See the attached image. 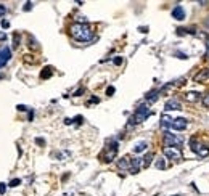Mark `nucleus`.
Segmentation results:
<instances>
[{
    "label": "nucleus",
    "instance_id": "nucleus-1",
    "mask_svg": "<svg viewBox=\"0 0 209 196\" xmlns=\"http://www.w3.org/2000/svg\"><path fill=\"white\" fill-rule=\"evenodd\" d=\"M69 34L72 35V39L77 42H89L93 37V31L89 24H81V23H74L69 27Z\"/></svg>",
    "mask_w": 209,
    "mask_h": 196
},
{
    "label": "nucleus",
    "instance_id": "nucleus-2",
    "mask_svg": "<svg viewBox=\"0 0 209 196\" xmlns=\"http://www.w3.org/2000/svg\"><path fill=\"white\" fill-rule=\"evenodd\" d=\"M148 116H151L150 108H148L146 105H140V106L135 109L134 116L129 119V127H130V125H135V124H140V122H143V121H146Z\"/></svg>",
    "mask_w": 209,
    "mask_h": 196
},
{
    "label": "nucleus",
    "instance_id": "nucleus-3",
    "mask_svg": "<svg viewBox=\"0 0 209 196\" xmlns=\"http://www.w3.org/2000/svg\"><path fill=\"white\" fill-rule=\"evenodd\" d=\"M163 142L166 146H174V148H179L182 145V138L177 137L175 134H170V132H164V137H163Z\"/></svg>",
    "mask_w": 209,
    "mask_h": 196
},
{
    "label": "nucleus",
    "instance_id": "nucleus-4",
    "mask_svg": "<svg viewBox=\"0 0 209 196\" xmlns=\"http://www.w3.org/2000/svg\"><path fill=\"white\" fill-rule=\"evenodd\" d=\"M190 145H192V150H193L199 157H207V156H209V148H207L204 143H196L195 138H192Z\"/></svg>",
    "mask_w": 209,
    "mask_h": 196
},
{
    "label": "nucleus",
    "instance_id": "nucleus-5",
    "mask_svg": "<svg viewBox=\"0 0 209 196\" xmlns=\"http://www.w3.org/2000/svg\"><path fill=\"white\" fill-rule=\"evenodd\" d=\"M163 154L167 157V159H174V161H180V159H182V151H180V148L166 146L163 150Z\"/></svg>",
    "mask_w": 209,
    "mask_h": 196
},
{
    "label": "nucleus",
    "instance_id": "nucleus-6",
    "mask_svg": "<svg viewBox=\"0 0 209 196\" xmlns=\"http://www.w3.org/2000/svg\"><path fill=\"white\" fill-rule=\"evenodd\" d=\"M116 153H118V142H113V143L106 148V153L103 154V161H104V162H111V161L116 157Z\"/></svg>",
    "mask_w": 209,
    "mask_h": 196
},
{
    "label": "nucleus",
    "instance_id": "nucleus-7",
    "mask_svg": "<svg viewBox=\"0 0 209 196\" xmlns=\"http://www.w3.org/2000/svg\"><path fill=\"white\" fill-rule=\"evenodd\" d=\"M10 58H12V50L8 48V47L0 50V68H3L5 64L10 61Z\"/></svg>",
    "mask_w": 209,
    "mask_h": 196
},
{
    "label": "nucleus",
    "instance_id": "nucleus-8",
    "mask_svg": "<svg viewBox=\"0 0 209 196\" xmlns=\"http://www.w3.org/2000/svg\"><path fill=\"white\" fill-rule=\"evenodd\" d=\"M164 109H166V111H180V109H182V105H180V101H179V100L170 98V100H167V101H166Z\"/></svg>",
    "mask_w": 209,
    "mask_h": 196
},
{
    "label": "nucleus",
    "instance_id": "nucleus-9",
    "mask_svg": "<svg viewBox=\"0 0 209 196\" xmlns=\"http://www.w3.org/2000/svg\"><path fill=\"white\" fill-rule=\"evenodd\" d=\"M170 129H174V130H183V129H187V119H185V117H177V119H172Z\"/></svg>",
    "mask_w": 209,
    "mask_h": 196
},
{
    "label": "nucleus",
    "instance_id": "nucleus-10",
    "mask_svg": "<svg viewBox=\"0 0 209 196\" xmlns=\"http://www.w3.org/2000/svg\"><path fill=\"white\" fill-rule=\"evenodd\" d=\"M195 82H198V84H201V82H204V80H207L209 79V68H204V69H201L198 74H195Z\"/></svg>",
    "mask_w": 209,
    "mask_h": 196
},
{
    "label": "nucleus",
    "instance_id": "nucleus-11",
    "mask_svg": "<svg viewBox=\"0 0 209 196\" xmlns=\"http://www.w3.org/2000/svg\"><path fill=\"white\" fill-rule=\"evenodd\" d=\"M172 18H174V20H177V21L185 20V10L182 8V5H177L174 10H172Z\"/></svg>",
    "mask_w": 209,
    "mask_h": 196
},
{
    "label": "nucleus",
    "instance_id": "nucleus-12",
    "mask_svg": "<svg viewBox=\"0 0 209 196\" xmlns=\"http://www.w3.org/2000/svg\"><path fill=\"white\" fill-rule=\"evenodd\" d=\"M140 166H142V157H137V159H132L130 161V174H138L140 171Z\"/></svg>",
    "mask_w": 209,
    "mask_h": 196
},
{
    "label": "nucleus",
    "instance_id": "nucleus-13",
    "mask_svg": "<svg viewBox=\"0 0 209 196\" xmlns=\"http://www.w3.org/2000/svg\"><path fill=\"white\" fill-rule=\"evenodd\" d=\"M185 98H187V101H190V103H195V101L201 100V93H198V92H188V93H185Z\"/></svg>",
    "mask_w": 209,
    "mask_h": 196
},
{
    "label": "nucleus",
    "instance_id": "nucleus-14",
    "mask_svg": "<svg viewBox=\"0 0 209 196\" xmlns=\"http://www.w3.org/2000/svg\"><path fill=\"white\" fill-rule=\"evenodd\" d=\"M145 98H146L148 103H155V101L159 98V90H151V92H148Z\"/></svg>",
    "mask_w": 209,
    "mask_h": 196
},
{
    "label": "nucleus",
    "instance_id": "nucleus-15",
    "mask_svg": "<svg viewBox=\"0 0 209 196\" xmlns=\"http://www.w3.org/2000/svg\"><path fill=\"white\" fill-rule=\"evenodd\" d=\"M118 167L119 169H130V159L129 157H121L118 161Z\"/></svg>",
    "mask_w": 209,
    "mask_h": 196
},
{
    "label": "nucleus",
    "instance_id": "nucleus-16",
    "mask_svg": "<svg viewBox=\"0 0 209 196\" xmlns=\"http://www.w3.org/2000/svg\"><path fill=\"white\" fill-rule=\"evenodd\" d=\"M170 124H172V117H169L167 114H163L161 116V127H169L170 129Z\"/></svg>",
    "mask_w": 209,
    "mask_h": 196
},
{
    "label": "nucleus",
    "instance_id": "nucleus-17",
    "mask_svg": "<svg viewBox=\"0 0 209 196\" xmlns=\"http://www.w3.org/2000/svg\"><path fill=\"white\" fill-rule=\"evenodd\" d=\"M151 161H153V153H148L145 157H142V167H150V164H151Z\"/></svg>",
    "mask_w": 209,
    "mask_h": 196
},
{
    "label": "nucleus",
    "instance_id": "nucleus-18",
    "mask_svg": "<svg viewBox=\"0 0 209 196\" xmlns=\"http://www.w3.org/2000/svg\"><path fill=\"white\" fill-rule=\"evenodd\" d=\"M146 148H148V143L146 142H140V143H137L134 146V153H142V151H145Z\"/></svg>",
    "mask_w": 209,
    "mask_h": 196
},
{
    "label": "nucleus",
    "instance_id": "nucleus-19",
    "mask_svg": "<svg viewBox=\"0 0 209 196\" xmlns=\"http://www.w3.org/2000/svg\"><path fill=\"white\" fill-rule=\"evenodd\" d=\"M50 76H52V68H50V66L44 68V71L40 72V77H42V79H49Z\"/></svg>",
    "mask_w": 209,
    "mask_h": 196
},
{
    "label": "nucleus",
    "instance_id": "nucleus-20",
    "mask_svg": "<svg viewBox=\"0 0 209 196\" xmlns=\"http://www.w3.org/2000/svg\"><path fill=\"white\" fill-rule=\"evenodd\" d=\"M156 169H159V171L161 169H166V161L164 159H158L156 161Z\"/></svg>",
    "mask_w": 209,
    "mask_h": 196
},
{
    "label": "nucleus",
    "instance_id": "nucleus-21",
    "mask_svg": "<svg viewBox=\"0 0 209 196\" xmlns=\"http://www.w3.org/2000/svg\"><path fill=\"white\" fill-rule=\"evenodd\" d=\"M203 106L204 108H209V93H206V97L203 98Z\"/></svg>",
    "mask_w": 209,
    "mask_h": 196
},
{
    "label": "nucleus",
    "instance_id": "nucleus-22",
    "mask_svg": "<svg viewBox=\"0 0 209 196\" xmlns=\"http://www.w3.org/2000/svg\"><path fill=\"white\" fill-rule=\"evenodd\" d=\"M8 185H10V186H18V185H21V180H20V179H13Z\"/></svg>",
    "mask_w": 209,
    "mask_h": 196
},
{
    "label": "nucleus",
    "instance_id": "nucleus-23",
    "mask_svg": "<svg viewBox=\"0 0 209 196\" xmlns=\"http://www.w3.org/2000/svg\"><path fill=\"white\" fill-rule=\"evenodd\" d=\"M114 92H116V89H114V87H108V89H106V95H109V97H111Z\"/></svg>",
    "mask_w": 209,
    "mask_h": 196
},
{
    "label": "nucleus",
    "instance_id": "nucleus-24",
    "mask_svg": "<svg viewBox=\"0 0 209 196\" xmlns=\"http://www.w3.org/2000/svg\"><path fill=\"white\" fill-rule=\"evenodd\" d=\"M31 8H32V3H31V2H26V3H24V11H29Z\"/></svg>",
    "mask_w": 209,
    "mask_h": 196
},
{
    "label": "nucleus",
    "instance_id": "nucleus-25",
    "mask_svg": "<svg viewBox=\"0 0 209 196\" xmlns=\"http://www.w3.org/2000/svg\"><path fill=\"white\" fill-rule=\"evenodd\" d=\"M7 191V185L5 183H0V194H3Z\"/></svg>",
    "mask_w": 209,
    "mask_h": 196
},
{
    "label": "nucleus",
    "instance_id": "nucleus-26",
    "mask_svg": "<svg viewBox=\"0 0 209 196\" xmlns=\"http://www.w3.org/2000/svg\"><path fill=\"white\" fill-rule=\"evenodd\" d=\"M114 64H116V66L122 64V58H121V57H116V58H114Z\"/></svg>",
    "mask_w": 209,
    "mask_h": 196
},
{
    "label": "nucleus",
    "instance_id": "nucleus-27",
    "mask_svg": "<svg viewBox=\"0 0 209 196\" xmlns=\"http://www.w3.org/2000/svg\"><path fill=\"white\" fill-rule=\"evenodd\" d=\"M35 143H37V145H45V140H44V138H37Z\"/></svg>",
    "mask_w": 209,
    "mask_h": 196
},
{
    "label": "nucleus",
    "instance_id": "nucleus-28",
    "mask_svg": "<svg viewBox=\"0 0 209 196\" xmlns=\"http://www.w3.org/2000/svg\"><path fill=\"white\" fill-rule=\"evenodd\" d=\"M82 93H84V89H79L77 92H76V93H74V97H81V95H82Z\"/></svg>",
    "mask_w": 209,
    "mask_h": 196
},
{
    "label": "nucleus",
    "instance_id": "nucleus-29",
    "mask_svg": "<svg viewBox=\"0 0 209 196\" xmlns=\"http://www.w3.org/2000/svg\"><path fill=\"white\" fill-rule=\"evenodd\" d=\"M10 26V23H8L7 20H2V27H8Z\"/></svg>",
    "mask_w": 209,
    "mask_h": 196
},
{
    "label": "nucleus",
    "instance_id": "nucleus-30",
    "mask_svg": "<svg viewBox=\"0 0 209 196\" xmlns=\"http://www.w3.org/2000/svg\"><path fill=\"white\" fill-rule=\"evenodd\" d=\"M64 124H66V125H69V124H72V119H69V117H66V119H64Z\"/></svg>",
    "mask_w": 209,
    "mask_h": 196
},
{
    "label": "nucleus",
    "instance_id": "nucleus-31",
    "mask_svg": "<svg viewBox=\"0 0 209 196\" xmlns=\"http://www.w3.org/2000/svg\"><path fill=\"white\" fill-rule=\"evenodd\" d=\"M16 108H18V109H20V111H26V106H24V105H18Z\"/></svg>",
    "mask_w": 209,
    "mask_h": 196
},
{
    "label": "nucleus",
    "instance_id": "nucleus-32",
    "mask_svg": "<svg viewBox=\"0 0 209 196\" xmlns=\"http://www.w3.org/2000/svg\"><path fill=\"white\" fill-rule=\"evenodd\" d=\"M89 103H98V98H95V97H93V98H90Z\"/></svg>",
    "mask_w": 209,
    "mask_h": 196
},
{
    "label": "nucleus",
    "instance_id": "nucleus-33",
    "mask_svg": "<svg viewBox=\"0 0 209 196\" xmlns=\"http://www.w3.org/2000/svg\"><path fill=\"white\" fill-rule=\"evenodd\" d=\"M206 24H207V26H209V20H206Z\"/></svg>",
    "mask_w": 209,
    "mask_h": 196
},
{
    "label": "nucleus",
    "instance_id": "nucleus-34",
    "mask_svg": "<svg viewBox=\"0 0 209 196\" xmlns=\"http://www.w3.org/2000/svg\"><path fill=\"white\" fill-rule=\"evenodd\" d=\"M175 196H180V194H175Z\"/></svg>",
    "mask_w": 209,
    "mask_h": 196
}]
</instances>
